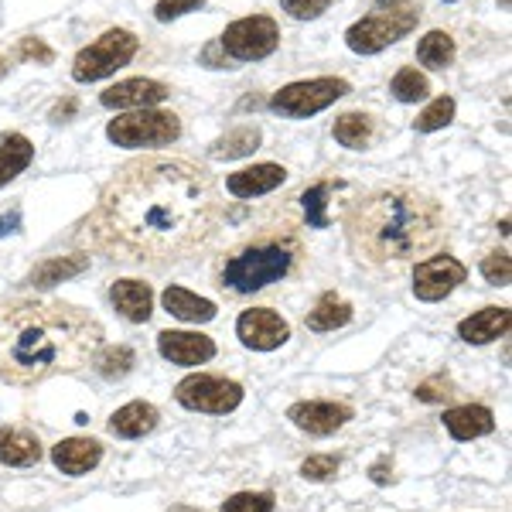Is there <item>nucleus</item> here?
<instances>
[{
  "instance_id": "f257e3e1",
  "label": "nucleus",
  "mask_w": 512,
  "mask_h": 512,
  "mask_svg": "<svg viewBox=\"0 0 512 512\" xmlns=\"http://www.w3.org/2000/svg\"><path fill=\"white\" fill-rule=\"evenodd\" d=\"M219 185L198 161L147 154L113 175L86 219L99 253L137 267H168L216 233Z\"/></svg>"
},
{
  "instance_id": "f03ea898",
  "label": "nucleus",
  "mask_w": 512,
  "mask_h": 512,
  "mask_svg": "<svg viewBox=\"0 0 512 512\" xmlns=\"http://www.w3.org/2000/svg\"><path fill=\"white\" fill-rule=\"evenodd\" d=\"M103 345V325L52 297L0 301V379L7 386H38L76 373Z\"/></svg>"
},
{
  "instance_id": "7ed1b4c3",
  "label": "nucleus",
  "mask_w": 512,
  "mask_h": 512,
  "mask_svg": "<svg viewBox=\"0 0 512 512\" xmlns=\"http://www.w3.org/2000/svg\"><path fill=\"white\" fill-rule=\"evenodd\" d=\"M444 209L407 185L366 192L345 209V236L369 267L396 270L431 253L444 236Z\"/></svg>"
},
{
  "instance_id": "20e7f679",
  "label": "nucleus",
  "mask_w": 512,
  "mask_h": 512,
  "mask_svg": "<svg viewBox=\"0 0 512 512\" xmlns=\"http://www.w3.org/2000/svg\"><path fill=\"white\" fill-rule=\"evenodd\" d=\"M308 260V246L291 219L267 222V226L253 229L236 246L216 256L212 263V280L222 294L246 297L256 291H267L274 284H284L294 277Z\"/></svg>"
},
{
  "instance_id": "39448f33",
  "label": "nucleus",
  "mask_w": 512,
  "mask_h": 512,
  "mask_svg": "<svg viewBox=\"0 0 512 512\" xmlns=\"http://www.w3.org/2000/svg\"><path fill=\"white\" fill-rule=\"evenodd\" d=\"M420 24V7L417 4H396V7H379V11L366 14L362 21H355L345 31V45L355 55H379L383 48L396 45L400 38H407L410 31H417Z\"/></svg>"
},
{
  "instance_id": "423d86ee",
  "label": "nucleus",
  "mask_w": 512,
  "mask_h": 512,
  "mask_svg": "<svg viewBox=\"0 0 512 512\" xmlns=\"http://www.w3.org/2000/svg\"><path fill=\"white\" fill-rule=\"evenodd\" d=\"M137 52H140V38L134 31L110 28L76 55V62H72V79L82 82V86H86V82L110 79L113 72H120L123 65L134 62Z\"/></svg>"
},
{
  "instance_id": "0eeeda50",
  "label": "nucleus",
  "mask_w": 512,
  "mask_h": 512,
  "mask_svg": "<svg viewBox=\"0 0 512 512\" xmlns=\"http://www.w3.org/2000/svg\"><path fill=\"white\" fill-rule=\"evenodd\" d=\"M106 137L117 147L140 151V147H168L181 137V120L168 110H130L123 117L110 120Z\"/></svg>"
},
{
  "instance_id": "6e6552de",
  "label": "nucleus",
  "mask_w": 512,
  "mask_h": 512,
  "mask_svg": "<svg viewBox=\"0 0 512 512\" xmlns=\"http://www.w3.org/2000/svg\"><path fill=\"white\" fill-rule=\"evenodd\" d=\"M349 82L338 76H321V79H301L291 82V86L277 89L270 96V110L280 113L287 120H308L315 113L328 110L332 103H338L342 96H349Z\"/></svg>"
},
{
  "instance_id": "1a4fd4ad",
  "label": "nucleus",
  "mask_w": 512,
  "mask_h": 512,
  "mask_svg": "<svg viewBox=\"0 0 512 512\" xmlns=\"http://www.w3.org/2000/svg\"><path fill=\"white\" fill-rule=\"evenodd\" d=\"M216 41L229 62H263L277 52L280 24L270 14H250L229 24Z\"/></svg>"
},
{
  "instance_id": "9d476101",
  "label": "nucleus",
  "mask_w": 512,
  "mask_h": 512,
  "mask_svg": "<svg viewBox=\"0 0 512 512\" xmlns=\"http://www.w3.org/2000/svg\"><path fill=\"white\" fill-rule=\"evenodd\" d=\"M175 400L192 414H233V410L243 403V386L236 379L226 376H209V373H195L185 376L175 386Z\"/></svg>"
},
{
  "instance_id": "9b49d317",
  "label": "nucleus",
  "mask_w": 512,
  "mask_h": 512,
  "mask_svg": "<svg viewBox=\"0 0 512 512\" xmlns=\"http://www.w3.org/2000/svg\"><path fill=\"white\" fill-rule=\"evenodd\" d=\"M468 277V267L454 256H431V260H420L414 267V297L424 304L444 301L451 291H458Z\"/></svg>"
},
{
  "instance_id": "f8f14e48",
  "label": "nucleus",
  "mask_w": 512,
  "mask_h": 512,
  "mask_svg": "<svg viewBox=\"0 0 512 512\" xmlns=\"http://www.w3.org/2000/svg\"><path fill=\"white\" fill-rule=\"evenodd\" d=\"M236 335L246 349L253 352H274L291 338V325L270 308H250L236 318Z\"/></svg>"
},
{
  "instance_id": "ddd939ff",
  "label": "nucleus",
  "mask_w": 512,
  "mask_h": 512,
  "mask_svg": "<svg viewBox=\"0 0 512 512\" xmlns=\"http://www.w3.org/2000/svg\"><path fill=\"white\" fill-rule=\"evenodd\" d=\"M352 417H355V410L349 403H332V400H304L287 410V420H291L294 427H301V431H308L315 437H328V434L342 431Z\"/></svg>"
},
{
  "instance_id": "4468645a",
  "label": "nucleus",
  "mask_w": 512,
  "mask_h": 512,
  "mask_svg": "<svg viewBox=\"0 0 512 512\" xmlns=\"http://www.w3.org/2000/svg\"><path fill=\"white\" fill-rule=\"evenodd\" d=\"M168 96H171V89L164 86V82L137 76V79H123L117 86H110L99 96V103H103L106 110H151V106H161Z\"/></svg>"
},
{
  "instance_id": "2eb2a0df",
  "label": "nucleus",
  "mask_w": 512,
  "mask_h": 512,
  "mask_svg": "<svg viewBox=\"0 0 512 512\" xmlns=\"http://www.w3.org/2000/svg\"><path fill=\"white\" fill-rule=\"evenodd\" d=\"M158 352L171 366H202V362L216 359V342L202 332H161Z\"/></svg>"
},
{
  "instance_id": "dca6fc26",
  "label": "nucleus",
  "mask_w": 512,
  "mask_h": 512,
  "mask_svg": "<svg viewBox=\"0 0 512 512\" xmlns=\"http://www.w3.org/2000/svg\"><path fill=\"white\" fill-rule=\"evenodd\" d=\"M52 461L62 475H89L103 461V444L96 437H65L52 448Z\"/></svg>"
},
{
  "instance_id": "f3484780",
  "label": "nucleus",
  "mask_w": 512,
  "mask_h": 512,
  "mask_svg": "<svg viewBox=\"0 0 512 512\" xmlns=\"http://www.w3.org/2000/svg\"><path fill=\"white\" fill-rule=\"evenodd\" d=\"M284 181H287V171L280 168V164H253V168L233 171V175L226 178V188H229V195H236V198H260L280 188Z\"/></svg>"
},
{
  "instance_id": "a211bd4d",
  "label": "nucleus",
  "mask_w": 512,
  "mask_h": 512,
  "mask_svg": "<svg viewBox=\"0 0 512 512\" xmlns=\"http://www.w3.org/2000/svg\"><path fill=\"white\" fill-rule=\"evenodd\" d=\"M110 301H113V308L127 321H134V325H144V321L154 315V291L144 280H134V277L117 280V284L110 287Z\"/></svg>"
},
{
  "instance_id": "6ab92c4d",
  "label": "nucleus",
  "mask_w": 512,
  "mask_h": 512,
  "mask_svg": "<svg viewBox=\"0 0 512 512\" xmlns=\"http://www.w3.org/2000/svg\"><path fill=\"white\" fill-rule=\"evenodd\" d=\"M444 427L454 441H475V437H485L495 431V414L482 403H465V407H451L444 410Z\"/></svg>"
},
{
  "instance_id": "aec40b11",
  "label": "nucleus",
  "mask_w": 512,
  "mask_h": 512,
  "mask_svg": "<svg viewBox=\"0 0 512 512\" xmlns=\"http://www.w3.org/2000/svg\"><path fill=\"white\" fill-rule=\"evenodd\" d=\"M509 325H512L509 308H495L492 304V308H482V311H475V315L461 318L458 335L465 338L468 345H489V342H495V338L506 335Z\"/></svg>"
},
{
  "instance_id": "412c9836",
  "label": "nucleus",
  "mask_w": 512,
  "mask_h": 512,
  "mask_svg": "<svg viewBox=\"0 0 512 512\" xmlns=\"http://www.w3.org/2000/svg\"><path fill=\"white\" fill-rule=\"evenodd\" d=\"M41 441L38 434L24 427H0V465L7 468H31L41 461Z\"/></svg>"
},
{
  "instance_id": "4be33fe9",
  "label": "nucleus",
  "mask_w": 512,
  "mask_h": 512,
  "mask_svg": "<svg viewBox=\"0 0 512 512\" xmlns=\"http://www.w3.org/2000/svg\"><path fill=\"white\" fill-rule=\"evenodd\" d=\"M161 304H164V311H171V315L181 318V321H192V325H205V321H212L219 315L216 301H209V297H198V294L185 291V287H178V284L164 287Z\"/></svg>"
},
{
  "instance_id": "5701e85b",
  "label": "nucleus",
  "mask_w": 512,
  "mask_h": 512,
  "mask_svg": "<svg viewBox=\"0 0 512 512\" xmlns=\"http://www.w3.org/2000/svg\"><path fill=\"white\" fill-rule=\"evenodd\" d=\"M158 407L154 403H144V400H134L127 407H120L117 414L110 417V434L123 437V441H137V437L151 434L158 427Z\"/></svg>"
},
{
  "instance_id": "b1692460",
  "label": "nucleus",
  "mask_w": 512,
  "mask_h": 512,
  "mask_svg": "<svg viewBox=\"0 0 512 512\" xmlns=\"http://www.w3.org/2000/svg\"><path fill=\"white\" fill-rule=\"evenodd\" d=\"M86 270H89V256L86 253L48 256V260H41L38 267L24 277V284H28V287H55V284H62V280H72V277L86 274Z\"/></svg>"
},
{
  "instance_id": "393cba45",
  "label": "nucleus",
  "mask_w": 512,
  "mask_h": 512,
  "mask_svg": "<svg viewBox=\"0 0 512 512\" xmlns=\"http://www.w3.org/2000/svg\"><path fill=\"white\" fill-rule=\"evenodd\" d=\"M335 140L349 151H366V147L376 144L379 137V120L373 113H342L332 127Z\"/></svg>"
},
{
  "instance_id": "a878e982",
  "label": "nucleus",
  "mask_w": 512,
  "mask_h": 512,
  "mask_svg": "<svg viewBox=\"0 0 512 512\" xmlns=\"http://www.w3.org/2000/svg\"><path fill=\"white\" fill-rule=\"evenodd\" d=\"M31 161H35V144H31L28 137L18 134V130L0 137V188L11 185L18 175H24Z\"/></svg>"
},
{
  "instance_id": "bb28decb",
  "label": "nucleus",
  "mask_w": 512,
  "mask_h": 512,
  "mask_svg": "<svg viewBox=\"0 0 512 512\" xmlns=\"http://www.w3.org/2000/svg\"><path fill=\"white\" fill-rule=\"evenodd\" d=\"M342 188L338 178H321L315 185H308L301 192V209H304V222L311 229H328L332 226V216H328V205H332L335 192Z\"/></svg>"
},
{
  "instance_id": "cd10ccee",
  "label": "nucleus",
  "mask_w": 512,
  "mask_h": 512,
  "mask_svg": "<svg viewBox=\"0 0 512 512\" xmlns=\"http://www.w3.org/2000/svg\"><path fill=\"white\" fill-rule=\"evenodd\" d=\"M349 321H352V304L345 297H338L335 291H328L315 301V308L308 311L304 325L311 332H335V328H345Z\"/></svg>"
},
{
  "instance_id": "c85d7f7f",
  "label": "nucleus",
  "mask_w": 512,
  "mask_h": 512,
  "mask_svg": "<svg viewBox=\"0 0 512 512\" xmlns=\"http://www.w3.org/2000/svg\"><path fill=\"white\" fill-rule=\"evenodd\" d=\"M260 127L256 123H243V127H233L229 134H222L216 144L209 147V154L216 161H236V158H250V154L260 147Z\"/></svg>"
},
{
  "instance_id": "c756f323",
  "label": "nucleus",
  "mask_w": 512,
  "mask_h": 512,
  "mask_svg": "<svg viewBox=\"0 0 512 512\" xmlns=\"http://www.w3.org/2000/svg\"><path fill=\"white\" fill-rule=\"evenodd\" d=\"M454 55H458V45H454V38L448 31H427V35L417 41V62L434 72L448 69L454 62Z\"/></svg>"
},
{
  "instance_id": "7c9ffc66",
  "label": "nucleus",
  "mask_w": 512,
  "mask_h": 512,
  "mask_svg": "<svg viewBox=\"0 0 512 512\" xmlns=\"http://www.w3.org/2000/svg\"><path fill=\"white\" fill-rule=\"evenodd\" d=\"M89 362H93L96 373L103 379H123L130 369H134L137 355H134L130 345H99L96 355Z\"/></svg>"
},
{
  "instance_id": "2f4dec72",
  "label": "nucleus",
  "mask_w": 512,
  "mask_h": 512,
  "mask_svg": "<svg viewBox=\"0 0 512 512\" xmlns=\"http://www.w3.org/2000/svg\"><path fill=\"white\" fill-rule=\"evenodd\" d=\"M390 93L400 99V103H420V99H427V93H431V82H427L424 72H417L414 65H403L390 82Z\"/></svg>"
},
{
  "instance_id": "473e14b6",
  "label": "nucleus",
  "mask_w": 512,
  "mask_h": 512,
  "mask_svg": "<svg viewBox=\"0 0 512 512\" xmlns=\"http://www.w3.org/2000/svg\"><path fill=\"white\" fill-rule=\"evenodd\" d=\"M454 110H458V106H454L451 96H437L431 106H424V110H420V117L414 120V130H417V134H434V130H444L454 120Z\"/></svg>"
},
{
  "instance_id": "72a5a7b5",
  "label": "nucleus",
  "mask_w": 512,
  "mask_h": 512,
  "mask_svg": "<svg viewBox=\"0 0 512 512\" xmlns=\"http://www.w3.org/2000/svg\"><path fill=\"white\" fill-rule=\"evenodd\" d=\"M274 492H236L222 502V512H274Z\"/></svg>"
},
{
  "instance_id": "f704fd0d",
  "label": "nucleus",
  "mask_w": 512,
  "mask_h": 512,
  "mask_svg": "<svg viewBox=\"0 0 512 512\" xmlns=\"http://www.w3.org/2000/svg\"><path fill=\"white\" fill-rule=\"evenodd\" d=\"M338 468H342V461L335 454H311V458L301 461V478H308V482H332Z\"/></svg>"
},
{
  "instance_id": "c9c22d12",
  "label": "nucleus",
  "mask_w": 512,
  "mask_h": 512,
  "mask_svg": "<svg viewBox=\"0 0 512 512\" xmlns=\"http://www.w3.org/2000/svg\"><path fill=\"white\" fill-rule=\"evenodd\" d=\"M482 277L495 287H509L512 280V260L506 250H492L489 256H482Z\"/></svg>"
},
{
  "instance_id": "e433bc0d",
  "label": "nucleus",
  "mask_w": 512,
  "mask_h": 512,
  "mask_svg": "<svg viewBox=\"0 0 512 512\" xmlns=\"http://www.w3.org/2000/svg\"><path fill=\"white\" fill-rule=\"evenodd\" d=\"M202 7H205V0H158L154 18L161 24H168V21L185 18V14H192V11H202Z\"/></svg>"
},
{
  "instance_id": "4c0bfd02",
  "label": "nucleus",
  "mask_w": 512,
  "mask_h": 512,
  "mask_svg": "<svg viewBox=\"0 0 512 512\" xmlns=\"http://www.w3.org/2000/svg\"><path fill=\"white\" fill-rule=\"evenodd\" d=\"M332 4H335V0H280V7H284V11L291 14V18H297V21H315Z\"/></svg>"
},
{
  "instance_id": "58836bf2",
  "label": "nucleus",
  "mask_w": 512,
  "mask_h": 512,
  "mask_svg": "<svg viewBox=\"0 0 512 512\" xmlns=\"http://www.w3.org/2000/svg\"><path fill=\"white\" fill-rule=\"evenodd\" d=\"M451 396H454V386H451V379H444V376H431L417 386V400H424V403H444V400H451Z\"/></svg>"
},
{
  "instance_id": "ea45409f",
  "label": "nucleus",
  "mask_w": 512,
  "mask_h": 512,
  "mask_svg": "<svg viewBox=\"0 0 512 512\" xmlns=\"http://www.w3.org/2000/svg\"><path fill=\"white\" fill-rule=\"evenodd\" d=\"M18 55H21V59H28V62H35V65H52L55 62V52L41 38H21Z\"/></svg>"
},
{
  "instance_id": "a19ab883",
  "label": "nucleus",
  "mask_w": 512,
  "mask_h": 512,
  "mask_svg": "<svg viewBox=\"0 0 512 512\" xmlns=\"http://www.w3.org/2000/svg\"><path fill=\"white\" fill-rule=\"evenodd\" d=\"M369 478H373L376 485H390L393 482V465L390 458H379L373 468H369Z\"/></svg>"
},
{
  "instance_id": "79ce46f5",
  "label": "nucleus",
  "mask_w": 512,
  "mask_h": 512,
  "mask_svg": "<svg viewBox=\"0 0 512 512\" xmlns=\"http://www.w3.org/2000/svg\"><path fill=\"white\" fill-rule=\"evenodd\" d=\"M202 62L209 65V69H229V65H226L229 59H226V55H222L219 41H212V45L205 48V52H202Z\"/></svg>"
},
{
  "instance_id": "37998d69",
  "label": "nucleus",
  "mask_w": 512,
  "mask_h": 512,
  "mask_svg": "<svg viewBox=\"0 0 512 512\" xmlns=\"http://www.w3.org/2000/svg\"><path fill=\"white\" fill-rule=\"evenodd\" d=\"M76 110H79L76 99H65V103H55L52 120H55V123H62V120H69V117H76Z\"/></svg>"
},
{
  "instance_id": "c03bdc74",
  "label": "nucleus",
  "mask_w": 512,
  "mask_h": 512,
  "mask_svg": "<svg viewBox=\"0 0 512 512\" xmlns=\"http://www.w3.org/2000/svg\"><path fill=\"white\" fill-rule=\"evenodd\" d=\"M18 222H21V212L14 209L11 216H4V219H0V236H7V233H18V229H14V226H18Z\"/></svg>"
},
{
  "instance_id": "a18cd8bd",
  "label": "nucleus",
  "mask_w": 512,
  "mask_h": 512,
  "mask_svg": "<svg viewBox=\"0 0 512 512\" xmlns=\"http://www.w3.org/2000/svg\"><path fill=\"white\" fill-rule=\"evenodd\" d=\"M7 72H11V55H0V79H4Z\"/></svg>"
},
{
  "instance_id": "49530a36",
  "label": "nucleus",
  "mask_w": 512,
  "mask_h": 512,
  "mask_svg": "<svg viewBox=\"0 0 512 512\" xmlns=\"http://www.w3.org/2000/svg\"><path fill=\"white\" fill-rule=\"evenodd\" d=\"M168 512H202V509H195V506H185V502H181V506H171Z\"/></svg>"
},
{
  "instance_id": "de8ad7c7",
  "label": "nucleus",
  "mask_w": 512,
  "mask_h": 512,
  "mask_svg": "<svg viewBox=\"0 0 512 512\" xmlns=\"http://www.w3.org/2000/svg\"><path fill=\"white\" fill-rule=\"evenodd\" d=\"M379 7H396V4H407V0H376Z\"/></svg>"
},
{
  "instance_id": "09e8293b",
  "label": "nucleus",
  "mask_w": 512,
  "mask_h": 512,
  "mask_svg": "<svg viewBox=\"0 0 512 512\" xmlns=\"http://www.w3.org/2000/svg\"><path fill=\"white\" fill-rule=\"evenodd\" d=\"M444 4H454V0H444Z\"/></svg>"
}]
</instances>
